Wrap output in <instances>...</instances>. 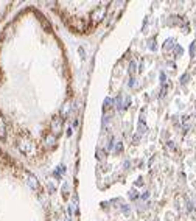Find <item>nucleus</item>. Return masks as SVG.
Instances as JSON below:
<instances>
[{"mask_svg": "<svg viewBox=\"0 0 196 221\" xmlns=\"http://www.w3.org/2000/svg\"><path fill=\"white\" fill-rule=\"evenodd\" d=\"M25 176H27V184L33 188V190H38L39 188V181H38V178L34 176V174H31V173H25Z\"/></svg>", "mask_w": 196, "mask_h": 221, "instance_id": "nucleus-1", "label": "nucleus"}, {"mask_svg": "<svg viewBox=\"0 0 196 221\" xmlns=\"http://www.w3.org/2000/svg\"><path fill=\"white\" fill-rule=\"evenodd\" d=\"M105 13H106V7H101V8H100V13H98V10H95V11L92 13V19H93L95 22H100V20L105 17Z\"/></svg>", "mask_w": 196, "mask_h": 221, "instance_id": "nucleus-2", "label": "nucleus"}, {"mask_svg": "<svg viewBox=\"0 0 196 221\" xmlns=\"http://www.w3.org/2000/svg\"><path fill=\"white\" fill-rule=\"evenodd\" d=\"M61 123H62L61 119H59V117H55V119L51 120V129H53L55 133H58V131L61 129Z\"/></svg>", "mask_w": 196, "mask_h": 221, "instance_id": "nucleus-3", "label": "nucleus"}, {"mask_svg": "<svg viewBox=\"0 0 196 221\" xmlns=\"http://www.w3.org/2000/svg\"><path fill=\"white\" fill-rule=\"evenodd\" d=\"M145 131H146V125H145L143 119H140V122H139V126H137V133H139V137H140V136H143V134H145Z\"/></svg>", "mask_w": 196, "mask_h": 221, "instance_id": "nucleus-4", "label": "nucleus"}, {"mask_svg": "<svg viewBox=\"0 0 196 221\" xmlns=\"http://www.w3.org/2000/svg\"><path fill=\"white\" fill-rule=\"evenodd\" d=\"M45 142H47V147H50V148H53L56 143V137H55V134H48V137L45 139Z\"/></svg>", "mask_w": 196, "mask_h": 221, "instance_id": "nucleus-5", "label": "nucleus"}, {"mask_svg": "<svg viewBox=\"0 0 196 221\" xmlns=\"http://www.w3.org/2000/svg\"><path fill=\"white\" fill-rule=\"evenodd\" d=\"M20 151H22V153H30V151H31V143H28V142H20Z\"/></svg>", "mask_w": 196, "mask_h": 221, "instance_id": "nucleus-6", "label": "nucleus"}, {"mask_svg": "<svg viewBox=\"0 0 196 221\" xmlns=\"http://www.w3.org/2000/svg\"><path fill=\"white\" fill-rule=\"evenodd\" d=\"M115 107H117V110H123V97L122 95H118L115 98Z\"/></svg>", "mask_w": 196, "mask_h": 221, "instance_id": "nucleus-7", "label": "nucleus"}, {"mask_svg": "<svg viewBox=\"0 0 196 221\" xmlns=\"http://www.w3.org/2000/svg\"><path fill=\"white\" fill-rule=\"evenodd\" d=\"M64 173H65V165H64V164L58 165V170H56L55 176H56V178H59V174H64Z\"/></svg>", "mask_w": 196, "mask_h": 221, "instance_id": "nucleus-8", "label": "nucleus"}, {"mask_svg": "<svg viewBox=\"0 0 196 221\" xmlns=\"http://www.w3.org/2000/svg\"><path fill=\"white\" fill-rule=\"evenodd\" d=\"M171 47H174V39H167V41H165V45H163V50H168V48H171Z\"/></svg>", "mask_w": 196, "mask_h": 221, "instance_id": "nucleus-9", "label": "nucleus"}, {"mask_svg": "<svg viewBox=\"0 0 196 221\" xmlns=\"http://www.w3.org/2000/svg\"><path fill=\"white\" fill-rule=\"evenodd\" d=\"M136 69H137V62L132 59V61L129 62V73H131V75H134V73H136Z\"/></svg>", "mask_w": 196, "mask_h": 221, "instance_id": "nucleus-10", "label": "nucleus"}, {"mask_svg": "<svg viewBox=\"0 0 196 221\" xmlns=\"http://www.w3.org/2000/svg\"><path fill=\"white\" fill-rule=\"evenodd\" d=\"M114 147H115V140H114V137H111V139H109V142H108L106 150H108V151H114Z\"/></svg>", "mask_w": 196, "mask_h": 221, "instance_id": "nucleus-11", "label": "nucleus"}, {"mask_svg": "<svg viewBox=\"0 0 196 221\" xmlns=\"http://www.w3.org/2000/svg\"><path fill=\"white\" fill-rule=\"evenodd\" d=\"M114 151H115V153H122V151H123V142H115Z\"/></svg>", "mask_w": 196, "mask_h": 221, "instance_id": "nucleus-12", "label": "nucleus"}, {"mask_svg": "<svg viewBox=\"0 0 196 221\" xmlns=\"http://www.w3.org/2000/svg\"><path fill=\"white\" fill-rule=\"evenodd\" d=\"M188 79H190V75L188 73H184L182 76H180V84L184 86V84H187L188 83Z\"/></svg>", "mask_w": 196, "mask_h": 221, "instance_id": "nucleus-13", "label": "nucleus"}, {"mask_svg": "<svg viewBox=\"0 0 196 221\" xmlns=\"http://www.w3.org/2000/svg\"><path fill=\"white\" fill-rule=\"evenodd\" d=\"M159 78H160V84H162V86H165V84H167V76H165V73H163V72H160Z\"/></svg>", "mask_w": 196, "mask_h": 221, "instance_id": "nucleus-14", "label": "nucleus"}, {"mask_svg": "<svg viewBox=\"0 0 196 221\" xmlns=\"http://www.w3.org/2000/svg\"><path fill=\"white\" fill-rule=\"evenodd\" d=\"M129 198H131V199H137V198H139V192H137V190H131V192H129Z\"/></svg>", "mask_w": 196, "mask_h": 221, "instance_id": "nucleus-15", "label": "nucleus"}, {"mask_svg": "<svg viewBox=\"0 0 196 221\" xmlns=\"http://www.w3.org/2000/svg\"><path fill=\"white\" fill-rule=\"evenodd\" d=\"M194 52H196V42H193V44L190 45V55H191V56H194Z\"/></svg>", "mask_w": 196, "mask_h": 221, "instance_id": "nucleus-16", "label": "nucleus"}, {"mask_svg": "<svg viewBox=\"0 0 196 221\" xmlns=\"http://www.w3.org/2000/svg\"><path fill=\"white\" fill-rule=\"evenodd\" d=\"M122 212H123L125 215H129V212H131V210H129V205H122Z\"/></svg>", "mask_w": 196, "mask_h": 221, "instance_id": "nucleus-17", "label": "nucleus"}, {"mask_svg": "<svg viewBox=\"0 0 196 221\" xmlns=\"http://www.w3.org/2000/svg\"><path fill=\"white\" fill-rule=\"evenodd\" d=\"M156 48H157V47H156V41L151 39V41H149V50H156Z\"/></svg>", "mask_w": 196, "mask_h": 221, "instance_id": "nucleus-18", "label": "nucleus"}, {"mask_svg": "<svg viewBox=\"0 0 196 221\" xmlns=\"http://www.w3.org/2000/svg\"><path fill=\"white\" fill-rule=\"evenodd\" d=\"M78 52H79V55H81V59H86V52H84V48H82V47H79V48H78Z\"/></svg>", "mask_w": 196, "mask_h": 221, "instance_id": "nucleus-19", "label": "nucleus"}, {"mask_svg": "<svg viewBox=\"0 0 196 221\" xmlns=\"http://www.w3.org/2000/svg\"><path fill=\"white\" fill-rule=\"evenodd\" d=\"M62 195H64V198H67V184L62 185Z\"/></svg>", "mask_w": 196, "mask_h": 221, "instance_id": "nucleus-20", "label": "nucleus"}, {"mask_svg": "<svg viewBox=\"0 0 196 221\" xmlns=\"http://www.w3.org/2000/svg\"><path fill=\"white\" fill-rule=\"evenodd\" d=\"M96 157H100V160H103V159H105V154H103V151H96Z\"/></svg>", "mask_w": 196, "mask_h": 221, "instance_id": "nucleus-21", "label": "nucleus"}, {"mask_svg": "<svg viewBox=\"0 0 196 221\" xmlns=\"http://www.w3.org/2000/svg\"><path fill=\"white\" fill-rule=\"evenodd\" d=\"M176 55H182V47H179V45H176Z\"/></svg>", "mask_w": 196, "mask_h": 221, "instance_id": "nucleus-22", "label": "nucleus"}, {"mask_svg": "<svg viewBox=\"0 0 196 221\" xmlns=\"http://www.w3.org/2000/svg\"><path fill=\"white\" fill-rule=\"evenodd\" d=\"M123 167H125V168H128V167H129V160H125V164H123Z\"/></svg>", "mask_w": 196, "mask_h": 221, "instance_id": "nucleus-23", "label": "nucleus"}, {"mask_svg": "<svg viewBox=\"0 0 196 221\" xmlns=\"http://www.w3.org/2000/svg\"><path fill=\"white\" fill-rule=\"evenodd\" d=\"M142 184H143V181H142V178H139L137 179V185H142Z\"/></svg>", "mask_w": 196, "mask_h": 221, "instance_id": "nucleus-24", "label": "nucleus"}, {"mask_svg": "<svg viewBox=\"0 0 196 221\" xmlns=\"http://www.w3.org/2000/svg\"><path fill=\"white\" fill-rule=\"evenodd\" d=\"M142 198H143V199H146V198H149V193H148V192H146V193H143V196H142Z\"/></svg>", "mask_w": 196, "mask_h": 221, "instance_id": "nucleus-25", "label": "nucleus"}, {"mask_svg": "<svg viewBox=\"0 0 196 221\" xmlns=\"http://www.w3.org/2000/svg\"><path fill=\"white\" fill-rule=\"evenodd\" d=\"M65 221H70V219H69V218H67V219H65Z\"/></svg>", "mask_w": 196, "mask_h": 221, "instance_id": "nucleus-26", "label": "nucleus"}]
</instances>
